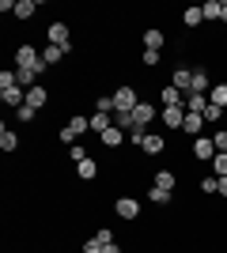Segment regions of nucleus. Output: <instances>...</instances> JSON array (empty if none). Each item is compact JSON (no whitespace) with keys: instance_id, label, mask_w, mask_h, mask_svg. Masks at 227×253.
<instances>
[{"instance_id":"obj_1","label":"nucleus","mask_w":227,"mask_h":253,"mask_svg":"<svg viewBox=\"0 0 227 253\" xmlns=\"http://www.w3.org/2000/svg\"><path fill=\"white\" fill-rule=\"evenodd\" d=\"M15 68L19 72H34V68H45V61H42V49L38 45H31V42H23V45H15Z\"/></svg>"},{"instance_id":"obj_2","label":"nucleus","mask_w":227,"mask_h":253,"mask_svg":"<svg viewBox=\"0 0 227 253\" xmlns=\"http://www.w3.org/2000/svg\"><path fill=\"white\" fill-rule=\"evenodd\" d=\"M84 132H91V114H72V117H68V125L61 128V132H57V140L72 148V144H76L80 136H84Z\"/></svg>"},{"instance_id":"obj_3","label":"nucleus","mask_w":227,"mask_h":253,"mask_svg":"<svg viewBox=\"0 0 227 253\" xmlns=\"http://www.w3.org/2000/svg\"><path fill=\"white\" fill-rule=\"evenodd\" d=\"M45 42L49 45H61V49L65 53H72V27H68V23H49V27H45Z\"/></svg>"},{"instance_id":"obj_4","label":"nucleus","mask_w":227,"mask_h":253,"mask_svg":"<svg viewBox=\"0 0 227 253\" xmlns=\"http://www.w3.org/2000/svg\"><path fill=\"white\" fill-rule=\"evenodd\" d=\"M140 102H144L140 91H136V87H129V84H121L118 91H114V110H121V114H133Z\"/></svg>"},{"instance_id":"obj_5","label":"nucleus","mask_w":227,"mask_h":253,"mask_svg":"<svg viewBox=\"0 0 227 253\" xmlns=\"http://www.w3.org/2000/svg\"><path fill=\"white\" fill-rule=\"evenodd\" d=\"M114 215L125 219V223H136L140 219V201H136V197H118V201H114Z\"/></svg>"},{"instance_id":"obj_6","label":"nucleus","mask_w":227,"mask_h":253,"mask_svg":"<svg viewBox=\"0 0 227 253\" xmlns=\"http://www.w3.org/2000/svg\"><path fill=\"white\" fill-rule=\"evenodd\" d=\"M159 121H163V128L182 132V125H185V106H163V110H159Z\"/></svg>"},{"instance_id":"obj_7","label":"nucleus","mask_w":227,"mask_h":253,"mask_svg":"<svg viewBox=\"0 0 227 253\" xmlns=\"http://www.w3.org/2000/svg\"><path fill=\"white\" fill-rule=\"evenodd\" d=\"M189 155L197 159V163H212V159H216V144H212V136H197L193 144H189Z\"/></svg>"},{"instance_id":"obj_8","label":"nucleus","mask_w":227,"mask_h":253,"mask_svg":"<svg viewBox=\"0 0 227 253\" xmlns=\"http://www.w3.org/2000/svg\"><path fill=\"white\" fill-rule=\"evenodd\" d=\"M189 84H193V68H189V64H174V72H171V87H178L182 95H189Z\"/></svg>"},{"instance_id":"obj_9","label":"nucleus","mask_w":227,"mask_h":253,"mask_svg":"<svg viewBox=\"0 0 227 253\" xmlns=\"http://www.w3.org/2000/svg\"><path fill=\"white\" fill-rule=\"evenodd\" d=\"M155 114H159V106H151V102H140L136 110H133V128H148L151 121H155Z\"/></svg>"},{"instance_id":"obj_10","label":"nucleus","mask_w":227,"mask_h":253,"mask_svg":"<svg viewBox=\"0 0 227 253\" xmlns=\"http://www.w3.org/2000/svg\"><path fill=\"white\" fill-rule=\"evenodd\" d=\"M151 185H155V189H167V193H174V185H178V174H174V170H155V174H151Z\"/></svg>"},{"instance_id":"obj_11","label":"nucleus","mask_w":227,"mask_h":253,"mask_svg":"<svg viewBox=\"0 0 227 253\" xmlns=\"http://www.w3.org/2000/svg\"><path fill=\"white\" fill-rule=\"evenodd\" d=\"M205 117H201V114H185V125H182V132H185V136H189V140H197V136H205Z\"/></svg>"},{"instance_id":"obj_12","label":"nucleus","mask_w":227,"mask_h":253,"mask_svg":"<svg viewBox=\"0 0 227 253\" xmlns=\"http://www.w3.org/2000/svg\"><path fill=\"white\" fill-rule=\"evenodd\" d=\"M208 91H212V80H208V72L197 64L193 68V84H189V95H208Z\"/></svg>"},{"instance_id":"obj_13","label":"nucleus","mask_w":227,"mask_h":253,"mask_svg":"<svg viewBox=\"0 0 227 253\" xmlns=\"http://www.w3.org/2000/svg\"><path fill=\"white\" fill-rule=\"evenodd\" d=\"M144 155H151V159H155V155H163V151H167V136H163V132H148V140H144Z\"/></svg>"},{"instance_id":"obj_14","label":"nucleus","mask_w":227,"mask_h":253,"mask_svg":"<svg viewBox=\"0 0 227 253\" xmlns=\"http://www.w3.org/2000/svg\"><path fill=\"white\" fill-rule=\"evenodd\" d=\"M98 144H102V148H110V151H118L121 144H125V128H106V132H102V136H98Z\"/></svg>"},{"instance_id":"obj_15","label":"nucleus","mask_w":227,"mask_h":253,"mask_svg":"<svg viewBox=\"0 0 227 253\" xmlns=\"http://www.w3.org/2000/svg\"><path fill=\"white\" fill-rule=\"evenodd\" d=\"M0 102L11 106V110H19V106H27V91H23V87H8V91H0Z\"/></svg>"},{"instance_id":"obj_16","label":"nucleus","mask_w":227,"mask_h":253,"mask_svg":"<svg viewBox=\"0 0 227 253\" xmlns=\"http://www.w3.org/2000/svg\"><path fill=\"white\" fill-rule=\"evenodd\" d=\"M159 106H185V95L178 91V87H171V84H167V87L159 91Z\"/></svg>"},{"instance_id":"obj_17","label":"nucleus","mask_w":227,"mask_h":253,"mask_svg":"<svg viewBox=\"0 0 227 253\" xmlns=\"http://www.w3.org/2000/svg\"><path fill=\"white\" fill-rule=\"evenodd\" d=\"M182 23L189 27V31H197V27L205 23V11H201V4H189V8L182 11Z\"/></svg>"},{"instance_id":"obj_18","label":"nucleus","mask_w":227,"mask_h":253,"mask_svg":"<svg viewBox=\"0 0 227 253\" xmlns=\"http://www.w3.org/2000/svg\"><path fill=\"white\" fill-rule=\"evenodd\" d=\"M76 178H80V181H95V178H98V163H95V159L76 163Z\"/></svg>"},{"instance_id":"obj_19","label":"nucleus","mask_w":227,"mask_h":253,"mask_svg":"<svg viewBox=\"0 0 227 253\" xmlns=\"http://www.w3.org/2000/svg\"><path fill=\"white\" fill-rule=\"evenodd\" d=\"M45 102H49V91H45L42 84L27 91V106H34V110H45Z\"/></svg>"},{"instance_id":"obj_20","label":"nucleus","mask_w":227,"mask_h":253,"mask_svg":"<svg viewBox=\"0 0 227 253\" xmlns=\"http://www.w3.org/2000/svg\"><path fill=\"white\" fill-rule=\"evenodd\" d=\"M140 42H144V49H159V53H163V45H167V34L151 27V31H144V38H140Z\"/></svg>"},{"instance_id":"obj_21","label":"nucleus","mask_w":227,"mask_h":253,"mask_svg":"<svg viewBox=\"0 0 227 253\" xmlns=\"http://www.w3.org/2000/svg\"><path fill=\"white\" fill-rule=\"evenodd\" d=\"M42 61H45V68H53V64L65 61V49H61V45H49V42H45V45H42Z\"/></svg>"},{"instance_id":"obj_22","label":"nucleus","mask_w":227,"mask_h":253,"mask_svg":"<svg viewBox=\"0 0 227 253\" xmlns=\"http://www.w3.org/2000/svg\"><path fill=\"white\" fill-rule=\"evenodd\" d=\"M201 11H205V23H220V15H224V0H205Z\"/></svg>"},{"instance_id":"obj_23","label":"nucleus","mask_w":227,"mask_h":253,"mask_svg":"<svg viewBox=\"0 0 227 253\" xmlns=\"http://www.w3.org/2000/svg\"><path fill=\"white\" fill-rule=\"evenodd\" d=\"M106 128H114V114H91V132L102 136Z\"/></svg>"},{"instance_id":"obj_24","label":"nucleus","mask_w":227,"mask_h":253,"mask_svg":"<svg viewBox=\"0 0 227 253\" xmlns=\"http://www.w3.org/2000/svg\"><path fill=\"white\" fill-rule=\"evenodd\" d=\"M208 102H212V106H224V110H227V80L212 84V91H208Z\"/></svg>"},{"instance_id":"obj_25","label":"nucleus","mask_w":227,"mask_h":253,"mask_svg":"<svg viewBox=\"0 0 227 253\" xmlns=\"http://www.w3.org/2000/svg\"><path fill=\"white\" fill-rule=\"evenodd\" d=\"M208 110V95H185V114H205Z\"/></svg>"},{"instance_id":"obj_26","label":"nucleus","mask_w":227,"mask_h":253,"mask_svg":"<svg viewBox=\"0 0 227 253\" xmlns=\"http://www.w3.org/2000/svg\"><path fill=\"white\" fill-rule=\"evenodd\" d=\"M34 11H38L34 0H15V19H34Z\"/></svg>"},{"instance_id":"obj_27","label":"nucleus","mask_w":227,"mask_h":253,"mask_svg":"<svg viewBox=\"0 0 227 253\" xmlns=\"http://www.w3.org/2000/svg\"><path fill=\"white\" fill-rule=\"evenodd\" d=\"M15 148H19V136L4 125V128H0V151H15Z\"/></svg>"},{"instance_id":"obj_28","label":"nucleus","mask_w":227,"mask_h":253,"mask_svg":"<svg viewBox=\"0 0 227 253\" xmlns=\"http://www.w3.org/2000/svg\"><path fill=\"white\" fill-rule=\"evenodd\" d=\"M208 167H212V174H216V178H227V151H216V159H212Z\"/></svg>"},{"instance_id":"obj_29","label":"nucleus","mask_w":227,"mask_h":253,"mask_svg":"<svg viewBox=\"0 0 227 253\" xmlns=\"http://www.w3.org/2000/svg\"><path fill=\"white\" fill-rule=\"evenodd\" d=\"M224 114H227L224 106H212V102H208V110L201 117H205V125H220V117H224Z\"/></svg>"},{"instance_id":"obj_30","label":"nucleus","mask_w":227,"mask_h":253,"mask_svg":"<svg viewBox=\"0 0 227 253\" xmlns=\"http://www.w3.org/2000/svg\"><path fill=\"white\" fill-rule=\"evenodd\" d=\"M95 114H114V95H98L95 98Z\"/></svg>"},{"instance_id":"obj_31","label":"nucleus","mask_w":227,"mask_h":253,"mask_svg":"<svg viewBox=\"0 0 227 253\" xmlns=\"http://www.w3.org/2000/svg\"><path fill=\"white\" fill-rule=\"evenodd\" d=\"M171 197H174V193H167V189H155V185L148 189V201H151V204H171Z\"/></svg>"},{"instance_id":"obj_32","label":"nucleus","mask_w":227,"mask_h":253,"mask_svg":"<svg viewBox=\"0 0 227 253\" xmlns=\"http://www.w3.org/2000/svg\"><path fill=\"white\" fill-rule=\"evenodd\" d=\"M159 61H163V53H159V49H144V53H140V64H144V68H155Z\"/></svg>"},{"instance_id":"obj_33","label":"nucleus","mask_w":227,"mask_h":253,"mask_svg":"<svg viewBox=\"0 0 227 253\" xmlns=\"http://www.w3.org/2000/svg\"><path fill=\"white\" fill-rule=\"evenodd\" d=\"M34 114H38L34 106H19V110H15V121H19V125H31V121H34Z\"/></svg>"},{"instance_id":"obj_34","label":"nucleus","mask_w":227,"mask_h":253,"mask_svg":"<svg viewBox=\"0 0 227 253\" xmlns=\"http://www.w3.org/2000/svg\"><path fill=\"white\" fill-rule=\"evenodd\" d=\"M208 136H212V144H216V151H227V128H212Z\"/></svg>"},{"instance_id":"obj_35","label":"nucleus","mask_w":227,"mask_h":253,"mask_svg":"<svg viewBox=\"0 0 227 253\" xmlns=\"http://www.w3.org/2000/svg\"><path fill=\"white\" fill-rule=\"evenodd\" d=\"M201 193H220V178H216V174L201 178Z\"/></svg>"},{"instance_id":"obj_36","label":"nucleus","mask_w":227,"mask_h":253,"mask_svg":"<svg viewBox=\"0 0 227 253\" xmlns=\"http://www.w3.org/2000/svg\"><path fill=\"white\" fill-rule=\"evenodd\" d=\"M68 159H72V163H84V159H91V155H87L84 144H72V148H68Z\"/></svg>"},{"instance_id":"obj_37","label":"nucleus","mask_w":227,"mask_h":253,"mask_svg":"<svg viewBox=\"0 0 227 253\" xmlns=\"http://www.w3.org/2000/svg\"><path fill=\"white\" fill-rule=\"evenodd\" d=\"M102 250H106V246H102V242L95 238V234H91V238L84 242V250H80V253H102Z\"/></svg>"},{"instance_id":"obj_38","label":"nucleus","mask_w":227,"mask_h":253,"mask_svg":"<svg viewBox=\"0 0 227 253\" xmlns=\"http://www.w3.org/2000/svg\"><path fill=\"white\" fill-rule=\"evenodd\" d=\"M95 238H98V242H102V246L118 242V238H114V231H110V227H98V231H95Z\"/></svg>"},{"instance_id":"obj_39","label":"nucleus","mask_w":227,"mask_h":253,"mask_svg":"<svg viewBox=\"0 0 227 253\" xmlns=\"http://www.w3.org/2000/svg\"><path fill=\"white\" fill-rule=\"evenodd\" d=\"M216 197H224V201H227V178H220V193H216Z\"/></svg>"},{"instance_id":"obj_40","label":"nucleus","mask_w":227,"mask_h":253,"mask_svg":"<svg viewBox=\"0 0 227 253\" xmlns=\"http://www.w3.org/2000/svg\"><path fill=\"white\" fill-rule=\"evenodd\" d=\"M102 253H125V250H121L118 242H110V246H106V250H102Z\"/></svg>"},{"instance_id":"obj_41","label":"nucleus","mask_w":227,"mask_h":253,"mask_svg":"<svg viewBox=\"0 0 227 253\" xmlns=\"http://www.w3.org/2000/svg\"><path fill=\"white\" fill-rule=\"evenodd\" d=\"M220 23H227V0H224V15H220Z\"/></svg>"}]
</instances>
